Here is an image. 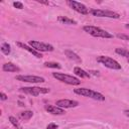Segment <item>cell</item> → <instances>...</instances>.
Segmentation results:
<instances>
[{
  "mask_svg": "<svg viewBox=\"0 0 129 129\" xmlns=\"http://www.w3.org/2000/svg\"><path fill=\"white\" fill-rule=\"evenodd\" d=\"M83 29L87 33H89L90 35H92L94 37H101V38H112L113 37V35L110 32H108V31H106L100 27H97V26L86 25L83 27Z\"/></svg>",
  "mask_w": 129,
  "mask_h": 129,
  "instance_id": "6da1fadb",
  "label": "cell"
},
{
  "mask_svg": "<svg viewBox=\"0 0 129 129\" xmlns=\"http://www.w3.org/2000/svg\"><path fill=\"white\" fill-rule=\"evenodd\" d=\"M74 92L77 94V95H80V96H84V97H88V98H91V99H94V100H97V101H104L105 100V97L103 94L99 93V92H96L94 90H91V89H87V88H77L74 90Z\"/></svg>",
  "mask_w": 129,
  "mask_h": 129,
  "instance_id": "7a4b0ae2",
  "label": "cell"
},
{
  "mask_svg": "<svg viewBox=\"0 0 129 129\" xmlns=\"http://www.w3.org/2000/svg\"><path fill=\"white\" fill-rule=\"evenodd\" d=\"M52 77L54 79H56L57 81L68 84V85H72V86H78L81 84V81L74 77V76H70L67 74H62V73H52Z\"/></svg>",
  "mask_w": 129,
  "mask_h": 129,
  "instance_id": "3957f363",
  "label": "cell"
},
{
  "mask_svg": "<svg viewBox=\"0 0 129 129\" xmlns=\"http://www.w3.org/2000/svg\"><path fill=\"white\" fill-rule=\"evenodd\" d=\"M97 61L102 63L103 66H105L108 69L111 70H121V64L114 58L107 56V55H100L97 57Z\"/></svg>",
  "mask_w": 129,
  "mask_h": 129,
  "instance_id": "277c9868",
  "label": "cell"
},
{
  "mask_svg": "<svg viewBox=\"0 0 129 129\" xmlns=\"http://www.w3.org/2000/svg\"><path fill=\"white\" fill-rule=\"evenodd\" d=\"M20 91L31 96H39V95L47 94L50 92L48 88H40V87H23V88H20Z\"/></svg>",
  "mask_w": 129,
  "mask_h": 129,
  "instance_id": "5b68a950",
  "label": "cell"
},
{
  "mask_svg": "<svg viewBox=\"0 0 129 129\" xmlns=\"http://www.w3.org/2000/svg\"><path fill=\"white\" fill-rule=\"evenodd\" d=\"M91 13L93 16L96 17H108V18H114L118 19L120 18V15L117 12L110 11V10H104V9H92Z\"/></svg>",
  "mask_w": 129,
  "mask_h": 129,
  "instance_id": "8992f818",
  "label": "cell"
},
{
  "mask_svg": "<svg viewBox=\"0 0 129 129\" xmlns=\"http://www.w3.org/2000/svg\"><path fill=\"white\" fill-rule=\"evenodd\" d=\"M29 45L34 48L35 50H37L38 52L41 51H52L53 50V46L49 43H44V42H40V41H36V40H30L29 41Z\"/></svg>",
  "mask_w": 129,
  "mask_h": 129,
  "instance_id": "52a82bcc",
  "label": "cell"
},
{
  "mask_svg": "<svg viewBox=\"0 0 129 129\" xmlns=\"http://www.w3.org/2000/svg\"><path fill=\"white\" fill-rule=\"evenodd\" d=\"M15 79L17 81L20 82H26V83H31V84H38V83H44L45 80L42 77H38V76H24V75H18L15 77Z\"/></svg>",
  "mask_w": 129,
  "mask_h": 129,
  "instance_id": "ba28073f",
  "label": "cell"
},
{
  "mask_svg": "<svg viewBox=\"0 0 129 129\" xmlns=\"http://www.w3.org/2000/svg\"><path fill=\"white\" fill-rule=\"evenodd\" d=\"M67 3H68V5H69L73 10H75V11H77V12L81 13V14L86 15V14H88V13H89L88 8H87L83 3H81V2L74 1V0H68V1H67Z\"/></svg>",
  "mask_w": 129,
  "mask_h": 129,
  "instance_id": "9c48e42d",
  "label": "cell"
},
{
  "mask_svg": "<svg viewBox=\"0 0 129 129\" xmlns=\"http://www.w3.org/2000/svg\"><path fill=\"white\" fill-rule=\"evenodd\" d=\"M55 105L60 108H75L79 106V102L75 100H70V99H60L56 101Z\"/></svg>",
  "mask_w": 129,
  "mask_h": 129,
  "instance_id": "30bf717a",
  "label": "cell"
},
{
  "mask_svg": "<svg viewBox=\"0 0 129 129\" xmlns=\"http://www.w3.org/2000/svg\"><path fill=\"white\" fill-rule=\"evenodd\" d=\"M16 44H17L19 47H21L22 49L27 50V51H28L29 53H31L32 55H34V56H36V57H38V58H41V57H42V55H41L40 52H38L37 50H35L34 48H32V47L29 46V45H27V44H25V43H23V42H20V41L16 42Z\"/></svg>",
  "mask_w": 129,
  "mask_h": 129,
  "instance_id": "8fae6325",
  "label": "cell"
},
{
  "mask_svg": "<svg viewBox=\"0 0 129 129\" xmlns=\"http://www.w3.org/2000/svg\"><path fill=\"white\" fill-rule=\"evenodd\" d=\"M45 110L48 113L52 114V115H62V114L66 113L62 108H60L58 106H53V105H47V106H45Z\"/></svg>",
  "mask_w": 129,
  "mask_h": 129,
  "instance_id": "7c38bea8",
  "label": "cell"
},
{
  "mask_svg": "<svg viewBox=\"0 0 129 129\" xmlns=\"http://www.w3.org/2000/svg\"><path fill=\"white\" fill-rule=\"evenodd\" d=\"M2 70H3L4 72H8V73L20 72V69H19L16 64H14V63H12V62H6V63H4L3 67H2Z\"/></svg>",
  "mask_w": 129,
  "mask_h": 129,
  "instance_id": "4fadbf2b",
  "label": "cell"
},
{
  "mask_svg": "<svg viewBox=\"0 0 129 129\" xmlns=\"http://www.w3.org/2000/svg\"><path fill=\"white\" fill-rule=\"evenodd\" d=\"M64 54H66L70 59H72V60H75V61H77V62H82L81 57H80L76 52H74V51L71 50V49H66V50H64Z\"/></svg>",
  "mask_w": 129,
  "mask_h": 129,
  "instance_id": "5bb4252c",
  "label": "cell"
},
{
  "mask_svg": "<svg viewBox=\"0 0 129 129\" xmlns=\"http://www.w3.org/2000/svg\"><path fill=\"white\" fill-rule=\"evenodd\" d=\"M74 73H75L76 76H78V77H80V78H90V74H89L88 72L84 71L83 69L79 68V67H76V68L74 69Z\"/></svg>",
  "mask_w": 129,
  "mask_h": 129,
  "instance_id": "9a60e30c",
  "label": "cell"
},
{
  "mask_svg": "<svg viewBox=\"0 0 129 129\" xmlns=\"http://www.w3.org/2000/svg\"><path fill=\"white\" fill-rule=\"evenodd\" d=\"M57 20L60 23H62V24H74V25L77 24V21L76 20H74L72 18H69L67 16H58L57 17Z\"/></svg>",
  "mask_w": 129,
  "mask_h": 129,
  "instance_id": "2e32d148",
  "label": "cell"
},
{
  "mask_svg": "<svg viewBox=\"0 0 129 129\" xmlns=\"http://www.w3.org/2000/svg\"><path fill=\"white\" fill-rule=\"evenodd\" d=\"M19 116H20V118L23 119V120H29V119L33 116V112H32V111H29V110L23 111V112H20Z\"/></svg>",
  "mask_w": 129,
  "mask_h": 129,
  "instance_id": "e0dca14e",
  "label": "cell"
},
{
  "mask_svg": "<svg viewBox=\"0 0 129 129\" xmlns=\"http://www.w3.org/2000/svg\"><path fill=\"white\" fill-rule=\"evenodd\" d=\"M116 53H118L119 55L121 56H124V57H127L129 59V50H127L126 48H122V47H118L115 49Z\"/></svg>",
  "mask_w": 129,
  "mask_h": 129,
  "instance_id": "ac0fdd59",
  "label": "cell"
},
{
  "mask_svg": "<svg viewBox=\"0 0 129 129\" xmlns=\"http://www.w3.org/2000/svg\"><path fill=\"white\" fill-rule=\"evenodd\" d=\"M1 51H2L4 54L8 55V54L10 53V51H11V47H10V45H9L7 42H3L2 45H1Z\"/></svg>",
  "mask_w": 129,
  "mask_h": 129,
  "instance_id": "d6986e66",
  "label": "cell"
},
{
  "mask_svg": "<svg viewBox=\"0 0 129 129\" xmlns=\"http://www.w3.org/2000/svg\"><path fill=\"white\" fill-rule=\"evenodd\" d=\"M43 66L45 68H52V69H60V64L58 62H54V61H45L43 63Z\"/></svg>",
  "mask_w": 129,
  "mask_h": 129,
  "instance_id": "ffe728a7",
  "label": "cell"
},
{
  "mask_svg": "<svg viewBox=\"0 0 129 129\" xmlns=\"http://www.w3.org/2000/svg\"><path fill=\"white\" fill-rule=\"evenodd\" d=\"M9 120H10L11 124H12L14 127H16L17 129H20V124H19L18 120H17L15 117H13V116H10V117H9Z\"/></svg>",
  "mask_w": 129,
  "mask_h": 129,
  "instance_id": "44dd1931",
  "label": "cell"
},
{
  "mask_svg": "<svg viewBox=\"0 0 129 129\" xmlns=\"http://www.w3.org/2000/svg\"><path fill=\"white\" fill-rule=\"evenodd\" d=\"M117 37L118 38H121L122 40H129V35L124 34V33H118L117 34Z\"/></svg>",
  "mask_w": 129,
  "mask_h": 129,
  "instance_id": "7402d4cb",
  "label": "cell"
},
{
  "mask_svg": "<svg viewBox=\"0 0 129 129\" xmlns=\"http://www.w3.org/2000/svg\"><path fill=\"white\" fill-rule=\"evenodd\" d=\"M13 6L15 8H17V9H22L23 8V4L21 2H14L13 3Z\"/></svg>",
  "mask_w": 129,
  "mask_h": 129,
  "instance_id": "603a6c76",
  "label": "cell"
},
{
  "mask_svg": "<svg viewBox=\"0 0 129 129\" xmlns=\"http://www.w3.org/2000/svg\"><path fill=\"white\" fill-rule=\"evenodd\" d=\"M57 128H58V126L55 123H49L46 127V129H57Z\"/></svg>",
  "mask_w": 129,
  "mask_h": 129,
  "instance_id": "cb8c5ba5",
  "label": "cell"
},
{
  "mask_svg": "<svg viewBox=\"0 0 129 129\" xmlns=\"http://www.w3.org/2000/svg\"><path fill=\"white\" fill-rule=\"evenodd\" d=\"M0 99H1V101H5V100H7V95H6L5 93L1 92V93H0Z\"/></svg>",
  "mask_w": 129,
  "mask_h": 129,
  "instance_id": "d4e9b609",
  "label": "cell"
},
{
  "mask_svg": "<svg viewBox=\"0 0 129 129\" xmlns=\"http://www.w3.org/2000/svg\"><path fill=\"white\" fill-rule=\"evenodd\" d=\"M37 2L42 3V4H47V5H48V2H47V1H40V0H37Z\"/></svg>",
  "mask_w": 129,
  "mask_h": 129,
  "instance_id": "484cf974",
  "label": "cell"
},
{
  "mask_svg": "<svg viewBox=\"0 0 129 129\" xmlns=\"http://www.w3.org/2000/svg\"><path fill=\"white\" fill-rule=\"evenodd\" d=\"M124 114H125L127 117H129V110H125V111H124Z\"/></svg>",
  "mask_w": 129,
  "mask_h": 129,
  "instance_id": "4316f807",
  "label": "cell"
},
{
  "mask_svg": "<svg viewBox=\"0 0 129 129\" xmlns=\"http://www.w3.org/2000/svg\"><path fill=\"white\" fill-rule=\"evenodd\" d=\"M125 26H126V28H128V29H129V24H126Z\"/></svg>",
  "mask_w": 129,
  "mask_h": 129,
  "instance_id": "83f0119b",
  "label": "cell"
},
{
  "mask_svg": "<svg viewBox=\"0 0 129 129\" xmlns=\"http://www.w3.org/2000/svg\"><path fill=\"white\" fill-rule=\"evenodd\" d=\"M128 62H129V59H128Z\"/></svg>",
  "mask_w": 129,
  "mask_h": 129,
  "instance_id": "f1b7e54d",
  "label": "cell"
}]
</instances>
